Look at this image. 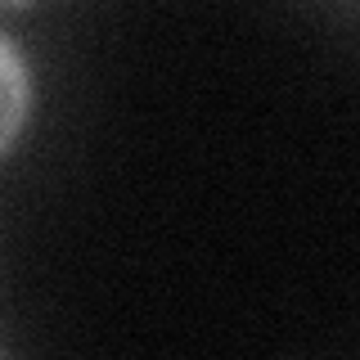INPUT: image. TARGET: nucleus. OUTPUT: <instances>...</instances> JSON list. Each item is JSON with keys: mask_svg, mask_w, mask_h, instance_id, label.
I'll list each match as a JSON object with an SVG mask.
<instances>
[{"mask_svg": "<svg viewBox=\"0 0 360 360\" xmlns=\"http://www.w3.org/2000/svg\"><path fill=\"white\" fill-rule=\"evenodd\" d=\"M0 77H5V144H14L22 112H27V68H22L18 45L9 37L0 41Z\"/></svg>", "mask_w": 360, "mask_h": 360, "instance_id": "nucleus-1", "label": "nucleus"}]
</instances>
